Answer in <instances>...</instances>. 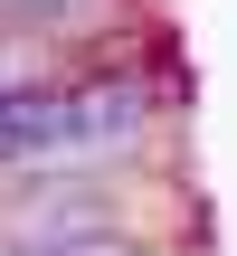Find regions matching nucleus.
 Segmentation results:
<instances>
[{
  "label": "nucleus",
  "instance_id": "nucleus-3",
  "mask_svg": "<svg viewBox=\"0 0 237 256\" xmlns=\"http://www.w3.org/2000/svg\"><path fill=\"white\" fill-rule=\"evenodd\" d=\"M10 19H19V38H38V19H57V10H76V0H0Z\"/></svg>",
  "mask_w": 237,
  "mask_h": 256
},
{
  "label": "nucleus",
  "instance_id": "nucleus-2",
  "mask_svg": "<svg viewBox=\"0 0 237 256\" xmlns=\"http://www.w3.org/2000/svg\"><path fill=\"white\" fill-rule=\"evenodd\" d=\"M28 162H76V142H66V95H57L48 76L0 86V171H28Z\"/></svg>",
  "mask_w": 237,
  "mask_h": 256
},
{
  "label": "nucleus",
  "instance_id": "nucleus-1",
  "mask_svg": "<svg viewBox=\"0 0 237 256\" xmlns=\"http://www.w3.org/2000/svg\"><path fill=\"white\" fill-rule=\"evenodd\" d=\"M66 95V142H76V162L86 152H124V142H142L152 133V86L133 76V66H95V76H76V86H57Z\"/></svg>",
  "mask_w": 237,
  "mask_h": 256
}]
</instances>
